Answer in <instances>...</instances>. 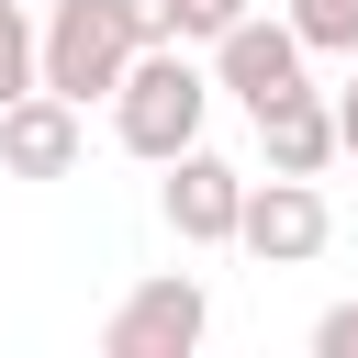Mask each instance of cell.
Here are the masks:
<instances>
[{
	"label": "cell",
	"mask_w": 358,
	"mask_h": 358,
	"mask_svg": "<svg viewBox=\"0 0 358 358\" xmlns=\"http://www.w3.org/2000/svg\"><path fill=\"white\" fill-rule=\"evenodd\" d=\"M123 22H134V45H179L168 34V0H123Z\"/></svg>",
	"instance_id": "13"
},
{
	"label": "cell",
	"mask_w": 358,
	"mask_h": 358,
	"mask_svg": "<svg viewBox=\"0 0 358 358\" xmlns=\"http://www.w3.org/2000/svg\"><path fill=\"white\" fill-rule=\"evenodd\" d=\"M157 213L179 246H235V213H246V168L213 157V145H179L168 179H157Z\"/></svg>",
	"instance_id": "6"
},
{
	"label": "cell",
	"mask_w": 358,
	"mask_h": 358,
	"mask_svg": "<svg viewBox=\"0 0 358 358\" xmlns=\"http://www.w3.org/2000/svg\"><path fill=\"white\" fill-rule=\"evenodd\" d=\"M201 112H213V67H201L190 45H134V67H123V90H112V134L168 168L179 145H201Z\"/></svg>",
	"instance_id": "1"
},
{
	"label": "cell",
	"mask_w": 358,
	"mask_h": 358,
	"mask_svg": "<svg viewBox=\"0 0 358 358\" xmlns=\"http://www.w3.org/2000/svg\"><path fill=\"white\" fill-rule=\"evenodd\" d=\"M291 34L313 56H358V0H291Z\"/></svg>",
	"instance_id": "10"
},
{
	"label": "cell",
	"mask_w": 358,
	"mask_h": 358,
	"mask_svg": "<svg viewBox=\"0 0 358 358\" xmlns=\"http://www.w3.org/2000/svg\"><path fill=\"white\" fill-rule=\"evenodd\" d=\"M336 157H358V56H347V90H336Z\"/></svg>",
	"instance_id": "14"
},
{
	"label": "cell",
	"mask_w": 358,
	"mask_h": 358,
	"mask_svg": "<svg viewBox=\"0 0 358 358\" xmlns=\"http://www.w3.org/2000/svg\"><path fill=\"white\" fill-rule=\"evenodd\" d=\"M257 157H268L280 179H324V168H336V101H324V90L268 101V112H257Z\"/></svg>",
	"instance_id": "8"
},
{
	"label": "cell",
	"mask_w": 358,
	"mask_h": 358,
	"mask_svg": "<svg viewBox=\"0 0 358 358\" xmlns=\"http://www.w3.org/2000/svg\"><path fill=\"white\" fill-rule=\"evenodd\" d=\"M224 22H246V0H168V34L179 45H213Z\"/></svg>",
	"instance_id": "11"
},
{
	"label": "cell",
	"mask_w": 358,
	"mask_h": 358,
	"mask_svg": "<svg viewBox=\"0 0 358 358\" xmlns=\"http://www.w3.org/2000/svg\"><path fill=\"white\" fill-rule=\"evenodd\" d=\"M324 235H336V213H324V190L313 179H246V213H235V246L257 257V268H302V257H324Z\"/></svg>",
	"instance_id": "5"
},
{
	"label": "cell",
	"mask_w": 358,
	"mask_h": 358,
	"mask_svg": "<svg viewBox=\"0 0 358 358\" xmlns=\"http://www.w3.org/2000/svg\"><path fill=\"white\" fill-rule=\"evenodd\" d=\"M22 90H45V22L22 0H0V101H22Z\"/></svg>",
	"instance_id": "9"
},
{
	"label": "cell",
	"mask_w": 358,
	"mask_h": 358,
	"mask_svg": "<svg viewBox=\"0 0 358 358\" xmlns=\"http://www.w3.org/2000/svg\"><path fill=\"white\" fill-rule=\"evenodd\" d=\"M78 157H90V112H78V101H56V90L0 101V168H11V179H67Z\"/></svg>",
	"instance_id": "7"
},
{
	"label": "cell",
	"mask_w": 358,
	"mask_h": 358,
	"mask_svg": "<svg viewBox=\"0 0 358 358\" xmlns=\"http://www.w3.org/2000/svg\"><path fill=\"white\" fill-rule=\"evenodd\" d=\"M302 67H313V45L291 34V11H246V22H224V34H213V90H224V101H246V123H257L268 101L313 90Z\"/></svg>",
	"instance_id": "3"
},
{
	"label": "cell",
	"mask_w": 358,
	"mask_h": 358,
	"mask_svg": "<svg viewBox=\"0 0 358 358\" xmlns=\"http://www.w3.org/2000/svg\"><path fill=\"white\" fill-rule=\"evenodd\" d=\"M123 67H134V22H123V0H45V90L56 101H112L123 90Z\"/></svg>",
	"instance_id": "2"
},
{
	"label": "cell",
	"mask_w": 358,
	"mask_h": 358,
	"mask_svg": "<svg viewBox=\"0 0 358 358\" xmlns=\"http://www.w3.org/2000/svg\"><path fill=\"white\" fill-rule=\"evenodd\" d=\"M201 336H213V291H201L190 268H157V280H134V291L112 302L101 358H190Z\"/></svg>",
	"instance_id": "4"
},
{
	"label": "cell",
	"mask_w": 358,
	"mask_h": 358,
	"mask_svg": "<svg viewBox=\"0 0 358 358\" xmlns=\"http://www.w3.org/2000/svg\"><path fill=\"white\" fill-rule=\"evenodd\" d=\"M313 358H358V302H324L313 313Z\"/></svg>",
	"instance_id": "12"
}]
</instances>
